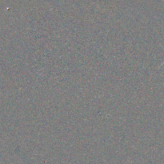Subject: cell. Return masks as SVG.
Listing matches in <instances>:
<instances>
[{"label":"cell","instance_id":"1","mask_svg":"<svg viewBox=\"0 0 164 164\" xmlns=\"http://www.w3.org/2000/svg\"><path fill=\"white\" fill-rule=\"evenodd\" d=\"M163 63H162V64H163Z\"/></svg>","mask_w":164,"mask_h":164}]
</instances>
